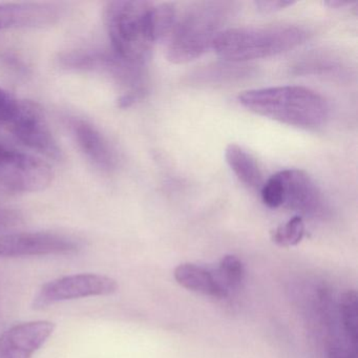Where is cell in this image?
I'll use <instances>...</instances> for the list:
<instances>
[{"mask_svg": "<svg viewBox=\"0 0 358 358\" xmlns=\"http://www.w3.org/2000/svg\"><path fill=\"white\" fill-rule=\"evenodd\" d=\"M341 324L348 343L353 349L357 348L358 296L355 290H348L339 299Z\"/></svg>", "mask_w": 358, "mask_h": 358, "instance_id": "2e32d148", "label": "cell"}, {"mask_svg": "<svg viewBox=\"0 0 358 358\" xmlns=\"http://www.w3.org/2000/svg\"><path fill=\"white\" fill-rule=\"evenodd\" d=\"M54 330L55 324L49 320L14 324L0 335V358H32Z\"/></svg>", "mask_w": 358, "mask_h": 358, "instance_id": "7c38bea8", "label": "cell"}, {"mask_svg": "<svg viewBox=\"0 0 358 358\" xmlns=\"http://www.w3.org/2000/svg\"><path fill=\"white\" fill-rule=\"evenodd\" d=\"M22 217L17 211L0 208V230L13 227L22 222Z\"/></svg>", "mask_w": 358, "mask_h": 358, "instance_id": "603a6c76", "label": "cell"}, {"mask_svg": "<svg viewBox=\"0 0 358 358\" xmlns=\"http://www.w3.org/2000/svg\"><path fill=\"white\" fill-rule=\"evenodd\" d=\"M247 75L244 68L242 66H232V64H225V66H215L213 68L207 69L206 71L199 73L196 75L198 78H202L204 81H225L227 79L240 78V77Z\"/></svg>", "mask_w": 358, "mask_h": 358, "instance_id": "44dd1931", "label": "cell"}, {"mask_svg": "<svg viewBox=\"0 0 358 358\" xmlns=\"http://www.w3.org/2000/svg\"><path fill=\"white\" fill-rule=\"evenodd\" d=\"M294 3L293 1H286V0H269V1L263 0V1H255V6L257 11L261 13L270 14L282 11Z\"/></svg>", "mask_w": 358, "mask_h": 358, "instance_id": "7402d4cb", "label": "cell"}, {"mask_svg": "<svg viewBox=\"0 0 358 358\" xmlns=\"http://www.w3.org/2000/svg\"><path fill=\"white\" fill-rule=\"evenodd\" d=\"M307 37L303 29L290 24L226 29L215 38L213 50L226 62L238 64L286 53Z\"/></svg>", "mask_w": 358, "mask_h": 358, "instance_id": "3957f363", "label": "cell"}, {"mask_svg": "<svg viewBox=\"0 0 358 358\" xmlns=\"http://www.w3.org/2000/svg\"><path fill=\"white\" fill-rule=\"evenodd\" d=\"M177 17V10L173 3L154 5L152 8V27L157 41H165L171 34Z\"/></svg>", "mask_w": 358, "mask_h": 358, "instance_id": "e0dca14e", "label": "cell"}, {"mask_svg": "<svg viewBox=\"0 0 358 358\" xmlns=\"http://www.w3.org/2000/svg\"><path fill=\"white\" fill-rule=\"evenodd\" d=\"M275 176L280 182L282 207L301 215H316L322 210L324 196L307 173L299 169H285Z\"/></svg>", "mask_w": 358, "mask_h": 358, "instance_id": "8fae6325", "label": "cell"}, {"mask_svg": "<svg viewBox=\"0 0 358 358\" xmlns=\"http://www.w3.org/2000/svg\"><path fill=\"white\" fill-rule=\"evenodd\" d=\"M329 358H356V350L350 345L334 343L330 347Z\"/></svg>", "mask_w": 358, "mask_h": 358, "instance_id": "cb8c5ba5", "label": "cell"}, {"mask_svg": "<svg viewBox=\"0 0 358 358\" xmlns=\"http://www.w3.org/2000/svg\"><path fill=\"white\" fill-rule=\"evenodd\" d=\"M8 129L20 143L31 150L56 161L64 158L62 148L50 129L43 112L33 102L24 100L20 115Z\"/></svg>", "mask_w": 358, "mask_h": 358, "instance_id": "9c48e42d", "label": "cell"}, {"mask_svg": "<svg viewBox=\"0 0 358 358\" xmlns=\"http://www.w3.org/2000/svg\"><path fill=\"white\" fill-rule=\"evenodd\" d=\"M236 6L227 1H204L190 5L178 14L167 37L166 57L176 64H188L213 49Z\"/></svg>", "mask_w": 358, "mask_h": 358, "instance_id": "6da1fadb", "label": "cell"}, {"mask_svg": "<svg viewBox=\"0 0 358 358\" xmlns=\"http://www.w3.org/2000/svg\"><path fill=\"white\" fill-rule=\"evenodd\" d=\"M220 282L227 289L228 287H238L245 275L244 265L236 255H225L220 262Z\"/></svg>", "mask_w": 358, "mask_h": 358, "instance_id": "d6986e66", "label": "cell"}, {"mask_svg": "<svg viewBox=\"0 0 358 358\" xmlns=\"http://www.w3.org/2000/svg\"><path fill=\"white\" fill-rule=\"evenodd\" d=\"M352 3L350 1H343V0H329L326 1L324 5L329 6L330 8H334V9H339V8L345 7V6H351Z\"/></svg>", "mask_w": 358, "mask_h": 358, "instance_id": "d4e9b609", "label": "cell"}, {"mask_svg": "<svg viewBox=\"0 0 358 358\" xmlns=\"http://www.w3.org/2000/svg\"><path fill=\"white\" fill-rule=\"evenodd\" d=\"M62 14V8L54 3H3L0 5V32L12 29L43 28L55 24Z\"/></svg>", "mask_w": 358, "mask_h": 358, "instance_id": "4fadbf2b", "label": "cell"}, {"mask_svg": "<svg viewBox=\"0 0 358 358\" xmlns=\"http://www.w3.org/2000/svg\"><path fill=\"white\" fill-rule=\"evenodd\" d=\"M66 124L79 150L96 169L106 173L116 169L118 165L116 150L95 125L73 116L66 117Z\"/></svg>", "mask_w": 358, "mask_h": 358, "instance_id": "30bf717a", "label": "cell"}, {"mask_svg": "<svg viewBox=\"0 0 358 358\" xmlns=\"http://www.w3.org/2000/svg\"><path fill=\"white\" fill-rule=\"evenodd\" d=\"M305 230L303 217L296 215L272 232V241L280 247L295 246L303 240Z\"/></svg>", "mask_w": 358, "mask_h": 358, "instance_id": "ac0fdd59", "label": "cell"}, {"mask_svg": "<svg viewBox=\"0 0 358 358\" xmlns=\"http://www.w3.org/2000/svg\"><path fill=\"white\" fill-rule=\"evenodd\" d=\"M83 249L78 238L56 232L35 231L0 236V257H45L75 255Z\"/></svg>", "mask_w": 358, "mask_h": 358, "instance_id": "ba28073f", "label": "cell"}, {"mask_svg": "<svg viewBox=\"0 0 358 358\" xmlns=\"http://www.w3.org/2000/svg\"><path fill=\"white\" fill-rule=\"evenodd\" d=\"M60 66L68 70L94 73L108 77L120 89L123 95L141 99L145 94L143 66L131 64L113 51L97 49H78L66 52L59 58Z\"/></svg>", "mask_w": 358, "mask_h": 358, "instance_id": "5b68a950", "label": "cell"}, {"mask_svg": "<svg viewBox=\"0 0 358 358\" xmlns=\"http://www.w3.org/2000/svg\"><path fill=\"white\" fill-rule=\"evenodd\" d=\"M24 100L18 99L9 92L0 87V127L9 129L22 110Z\"/></svg>", "mask_w": 358, "mask_h": 358, "instance_id": "ffe728a7", "label": "cell"}, {"mask_svg": "<svg viewBox=\"0 0 358 358\" xmlns=\"http://www.w3.org/2000/svg\"><path fill=\"white\" fill-rule=\"evenodd\" d=\"M238 101L253 114L299 129H317L329 115L324 97L296 85L250 90L241 94Z\"/></svg>", "mask_w": 358, "mask_h": 358, "instance_id": "7a4b0ae2", "label": "cell"}, {"mask_svg": "<svg viewBox=\"0 0 358 358\" xmlns=\"http://www.w3.org/2000/svg\"><path fill=\"white\" fill-rule=\"evenodd\" d=\"M173 275L178 284L188 290L217 299L227 296L228 290L221 284L219 278L196 264H181L176 268Z\"/></svg>", "mask_w": 358, "mask_h": 358, "instance_id": "5bb4252c", "label": "cell"}, {"mask_svg": "<svg viewBox=\"0 0 358 358\" xmlns=\"http://www.w3.org/2000/svg\"><path fill=\"white\" fill-rule=\"evenodd\" d=\"M53 179L49 163L0 142V192H41L51 185Z\"/></svg>", "mask_w": 358, "mask_h": 358, "instance_id": "8992f818", "label": "cell"}, {"mask_svg": "<svg viewBox=\"0 0 358 358\" xmlns=\"http://www.w3.org/2000/svg\"><path fill=\"white\" fill-rule=\"evenodd\" d=\"M225 159L234 175L247 187L261 189L264 176L252 155L238 144H229L225 150Z\"/></svg>", "mask_w": 358, "mask_h": 358, "instance_id": "9a60e30c", "label": "cell"}, {"mask_svg": "<svg viewBox=\"0 0 358 358\" xmlns=\"http://www.w3.org/2000/svg\"><path fill=\"white\" fill-rule=\"evenodd\" d=\"M116 280L97 273H79L50 280L33 299L34 309L43 310L62 301L85 297L106 296L118 291Z\"/></svg>", "mask_w": 358, "mask_h": 358, "instance_id": "52a82bcc", "label": "cell"}, {"mask_svg": "<svg viewBox=\"0 0 358 358\" xmlns=\"http://www.w3.org/2000/svg\"><path fill=\"white\" fill-rule=\"evenodd\" d=\"M154 3L113 1L106 8V24L114 53L131 64L144 66L156 43L152 27Z\"/></svg>", "mask_w": 358, "mask_h": 358, "instance_id": "277c9868", "label": "cell"}]
</instances>
